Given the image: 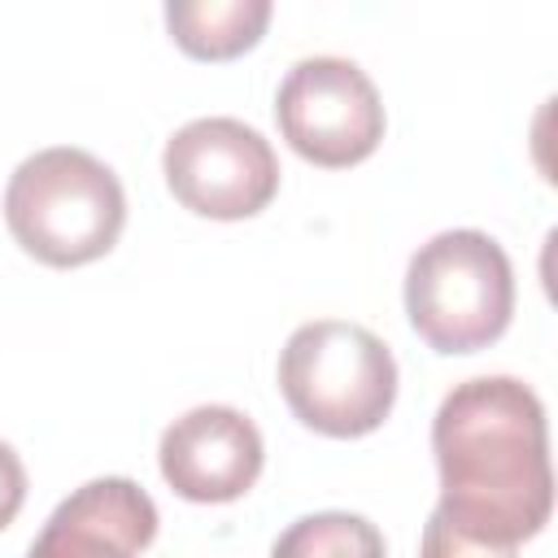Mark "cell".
Returning <instances> with one entry per match:
<instances>
[{"label":"cell","instance_id":"cell-6","mask_svg":"<svg viewBox=\"0 0 558 558\" xmlns=\"http://www.w3.org/2000/svg\"><path fill=\"white\" fill-rule=\"evenodd\" d=\"M166 187L201 218L240 222L262 214L279 192V157L270 140L240 118H196L166 140Z\"/></svg>","mask_w":558,"mask_h":558},{"label":"cell","instance_id":"cell-12","mask_svg":"<svg viewBox=\"0 0 558 558\" xmlns=\"http://www.w3.org/2000/svg\"><path fill=\"white\" fill-rule=\"evenodd\" d=\"M22 501H26V466L13 453V445L0 440V532L17 519Z\"/></svg>","mask_w":558,"mask_h":558},{"label":"cell","instance_id":"cell-8","mask_svg":"<svg viewBox=\"0 0 558 558\" xmlns=\"http://www.w3.org/2000/svg\"><path fill=\"white\" fill-rule=\"evenodd\" d=\"M157 523V506L135 480L105 475L48 514L26 558H135L153 545Z\"/></svg>","mask_w":558,"mask_h":558},{"label":"cell","instance_id":"cell-5","mask_svg":"<svg viewBox=\"0 0 558 558\" xmlns=\"http://www.w3.org/2000/svg\"><path fill=\"white\" fill-rule=\"evenodd\" d=\"M275 122L296 157L323 170H344L379 148L384 100L357 61L305 57L279 83Z\"/></svg>","mask_w":558,"mask_h":558},{"label":"cell","instance_id":"cell-7","mask_svg":"<svg viewBox=\"0 0 558 558\" xmlns=\"http://www.w3.org/2000/svg\"><path fill=\"white\" fill-rule=\"evenodd\" d=\"M157 462L183 501L222 506L257 484L266 445L257 423L235 405H196L161 432Z\"/></svg>","mask_w":558,"mask_h":558},{"label":"cell","instance_id":"cell-10","mask_svg":"<svg viewBox=\"0 0 558 558\" xmlns=\"http://www.w3.org/2000/svg\"><path fill=\"white\" fill-rule=\"evenodd\" d=\"M270 558H384V532L349 510H318L279 532Z\"/></svg>","mask_w":558,"mask_h":558},{"label":"cell","instance_id":"cell-9","mask_svg":"<svg viewBox=\"0 0 558 558\" xmlns=\"http://www.w3.org/2000/svg\"><path fill=\"white\" fill-rule=\"evenodd\" d=\"M270 22V0H170V39L196 61H231L248 52Z\"/></svg>","mask_w":558,"mask_h":558},{"label":"cell","instance_id":"cell-11","mask_svg":"<svg viewBox=\"0 0 558 558\" xmlns=\"http://www.w3.org/2000/svg\"><path fill=\"white\" fill-rule=\"evenodd\" d=\"M418 558H514V549L493 545V541H475V536L458 532L440 510H432V519L423 523Z\"/></svg>","mask_w":558,"mask_h":558},{"label":"cell","instance_id":"cell-3","mask_svg":"<svg viewBox=\"0 0 558 558\" xmlns=\"http://www.w3.org/2000/svg\"><path fill=\"white\" fill-rule=\"evenodd\" d=\"M279 392L310 432L353 440L392 414L397 362L375 331L318 318L288 336L279 353Z\"/></svg>","mask_w":558,"mask_h":558},{"label":"cell","instance_id":"cell-2","mask_svg":"<svg viewBox=\"0 0 558 558\" xmlns=\"http://www.w3.org/2000/svg\"><path fill=\"white\" fill-rule=\"evenodd\" d=\"M4 222L22 253L70 270L105 257L126 222V192L118 174L87 148H39L4 187Z\"/></svg>","mask_w":558,"mask_h":558},{"label":"cell","instance_id":"cell-1","mask_svg":"<svg viewBox=\"0 0 558 558\" xmlns=\"http://www.w3.org/2000/svg\"><path fill=\"white\" fill-rule=\"evenodd\" d=\"M440 514L493 545L519 549L554 510L549 427L541 397L514 375L453 384L432 418Z\"/></svg>","mask_w":558,"mask_h":558},{"label":"cell","instance_id":"cell-4","mask_svg":"<svg viewBox=\"0 0 558 558\" xmlns=\"http://www.w3.org/2000/svg\"><path fill=\"white\" fill-rule=\"evenodd\" d=\"M410 327L436 353H480L510 327L514 270L506 248L475 231H440L405 266Z\"/></svg>","mask_w":558,"mask_h":558}]
</instances>
